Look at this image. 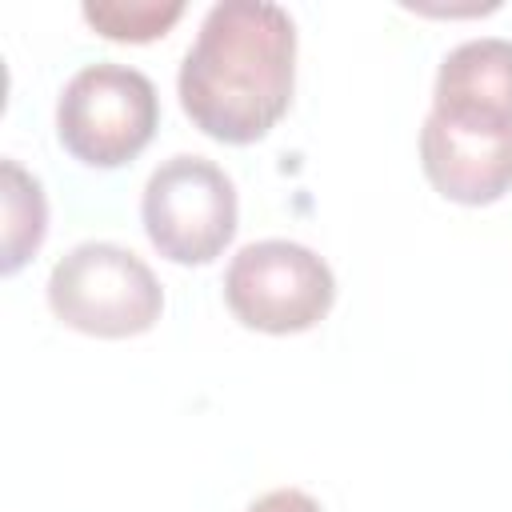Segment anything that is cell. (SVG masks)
I'll use <instances>...</instances> for the list:
<instances>
[{
  "mask_svg": "<svg viewBox=\"0 0 512 512\" xmlns=\"http://www.w3.org/2000/svg\"><path fill=\"white\" fill-rule=\"evenodd\" d=\"M0 176H4V188H0V200H4V256H0V272L16 276L36 256V248L44 244L48 200H44L40 180L32 172H24L16 160H4Z\"/></svg>",
  "mask_w": 512,
  "mask_h": 512,
  "instance_id": "obj_8",
  "label": "cell"
},
{
  "mask_svg": "<svg viewBox=\"0 0 512 512\" xmlns=\"http://www.w3.org/2000/svg\"><path fill=\"white\" fill-rule=\"evenodd\" d=\"M140 220L164 260L212 264L240 228L236 184L220 164L180 152L148 176Z\"/></svg>",
  "mask_w": 512,
  "mask_h": 512,
  "instance_id": "obj_5",
  "label": "cell"
},
{
  "mask_svg": "<svg viewBox=\"0 0 512 512\" xmlns=\"http://www.w3.org/2000/svg\"><path fill=\"white\" fill-rule=\"evenodd\" d=\"M420 168L452 204H496L512 192V136L456 132L428 116L420 128Z\"/></svg>",
  "mask_w": 512,
  "mask_h": 512,
  "instance_id": "obj_7",
  "label": "cell"
},
{
  "mask_svg": "<svg viewBox=\"0 0 512 512\" xmlns=\"http://www.w3.org/2000/svg\"><path fill=\"white\" fill-rule=\"evenodd\" d=\"M296 88V24L268 0L212 4L180 60V108L220 144H256L288 112Z\"/></svg>",
  "mask_w": 512,
  "mask_h": 512,
  "instance_id": "obj_1",
  "label": "cell"
},
{
  "mask_svg": "<svg viewBox=\"0 0 512 512\" xmlns=\"http://www.w3.org/2000/svg\"><path fill=\"white\" fill-rule=\"evenodd\" d=\"M160 124L156 84L128 64L100 60L80 68L56 100V140L88 168H120L136 160Z\"/></svg>",
  "mask_w": 512,
  "mask_h": 512,
  "instance_id": "obj_3",
  "label": "cell"
},
{
  "mask_svg": "<svg viewBox=\"0 0 512 512\" xmlns=\"http://www.w3.org/2000/svg\"><path fill=\"white\" fill-rule=\"evenodd\" d=\"M48 308L64 328L100 340H128L160 320L164 288L132 248L84 240L52 264Z\"/></svg>",
  "mask_w": 512,
  "mask_h": 512,
  "instance_id": "obj_2",
  "label": "cell"
},
{
  "mask_svg": "<svg viewBox=\"0 0 512 512\" xmlns=\"http://www.w3.org/2000/svg\"><path fill=\"white\" fill-rule=\"evenodd\" d=\"M428 116L456 132L512 136V40L480 36L456 44L436 68Z\"/></svg>",
  "mask_w": 512,
  "mask_h": 512,
  "instance_id": "obj_6",
  "label": "cell"
},
{
  "mask_svg": "<svg viewBox=\"0 0 512 512\" xmlns=\"http://www.w3.org/2000/svg\"><path fill=\"white\" fill-rule=\"evenodd\" d=\"M224 304L252 332L292 336L332 312L336 276L296 240H252L224 268Z\"/></svg>",
  "mask_w": 512,
  "mask_h": 512,
  "instance_id": "obj_4",
  "label": "cell"
},
{
  "mask_svg": "<svg viewBox=\"0 0 512 512\" xmlns=\"http://www.w3.org/2000/svg\"><path fill=\"white\" fill-rule=\"evenodd\" d=\"M80 16L104 40L148 44V40L164 36L184 16V4L180 0H128V4L124 0H96V4H84Z\"/></svg>",
  "mask_w": 512,
  "mask_h": 512,
  "instance_id": "obj_9",
  "label": "cell"
},
{
  "mask_svg": "<svg viewBox=\"0 0 512 512\" xmlns=\"http://www.w3.org/2000/svg\"><path fill=\"white\" fill-rule=\"evenodd\" d=\"M244 512H324V508L300 488H272L260 500H252Z\"/></svg>",
  "mask_w": 512,
  "mask_h": 512,
  "instance_id": "obj_10",
  "label": "cell"
}]
</instances>
